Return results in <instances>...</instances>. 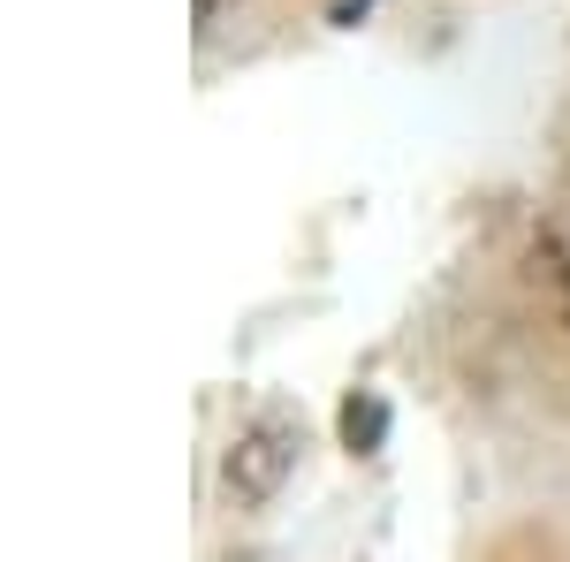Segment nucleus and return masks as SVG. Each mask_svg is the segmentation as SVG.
I'll return each instance as SVG.
<instances>
[{
  "mask_svg": "<svg viewBox=\"0 0 570 562\" xmlns=\"http://www.w3.org/2000/svg\"><path fill=\"white\" fill-rule=\"evenodd\" d=\"M297 464V426L289 418H252V426L228 441V494L236 502H266L274 486H282V472Z\"/></svg>",
  "mask_w": 570,
  "mask_h": 562,
  "instance_id": "obj_1",
  "label": "nucleus"
},
{
  "mask_svg": "<svg viewBox=\"0 0 570 562\" xmlns=\"http://www.w3.org/2000/svg\"><path fill=\"white\" fill-rule=\"evenodd\" d=\"M381 433H389V403H381V395H351V403H343V441H351L357 456H373Z\"/></svg>",
  "mask_w": 570,
  "mask_h": 562,
  "instance_id": "obj_2",
  "label": "nucleus"
},
{
  "mask_svg": "<svg viewBox=\"0 0 570 562\" xmlns=\"http://www.w3.org/2000/svg\"><path fill=\"white\" fill-rule=\"evenodd\" d=\"M214 16H220V0H198V23H214Z\"/></svg>",
  "mask_w": 570,
  "mask_h": 562,
  "instance_id": "obj_3",
  "label": "nucleus"
}]
</instances>
